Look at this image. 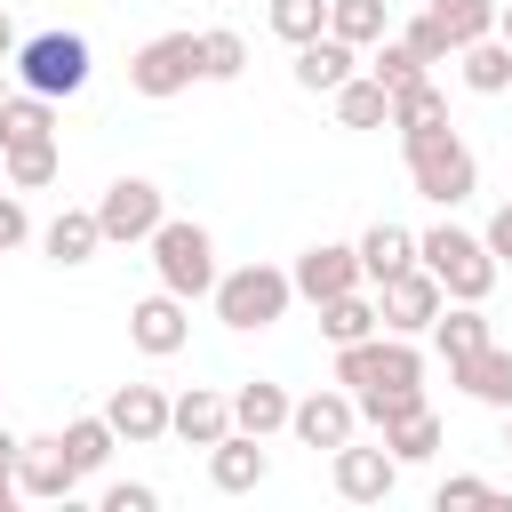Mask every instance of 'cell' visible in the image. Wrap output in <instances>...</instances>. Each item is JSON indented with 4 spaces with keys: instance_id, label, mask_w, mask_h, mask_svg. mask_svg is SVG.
<instances>
[{
    "instance_id": "obj_1",
    "label": "cell",
    "mask_w": 512,
    "mask_h": 512,
    "mask_svg": "<svg viewBox=\"0 0 512 512\" xmlns=\"http://www.w3.org/2000/svg\"><path fill=\"white\" fill-rule=\"evenodd\" d=\"M400 152H408V184H416L432 208H464V200L480 192V160H472V144H464L456 128L400 136Z\"/></svg>"
},
{
    "instance_id": "obj_2",
    "label": "cell",
    "mask_w": 512,
    "mask_h": 512,
    "mask_svg": "<svg viewBox=\"0 0 512 512\" xmlns=\"http://www.w3.org/2000/svg\"><path fill=\"white\" fill-rule=\"evenodd\" d=\"M416 264L448 288V304H488V288H496V256H488V240L464 232V224H432V232H416Z\"/></svg>"
},
{
    "instance_id": "obj_3",
    "label": "cell",
    "mask_w": 512,
    "mask_h": 512,
    "mask_svg": "<svg viewBox=\"0 0 512 512\" xmlns=\"http://www.w3.org/2000/svg\"><path fill=\"white\" fill-rule=\"evenodd\" d=\"M152 272H160V288L168 296H208L216 288V240H208V224H192V216H160L152 224Z\"/></svg>"
},
{
    "instance_id": "obj_4",
    "label": "cell",
    "mask_w": 512,
    "mask_h": 512,
    "mask_svg": "<svg viewBox=\"0 0 512 512\" xmlns=\"http://www.w3.org/2000/svg\"><path fill=\"white\" fill-rule=\"evenodd\" d=\"M208 304H216V320L224 328H272V320H288V304H296V280L280 272V264H240V272H216V288H208Z\"/></svg>"
},
{
    "instance_id": "obj_5",
    "label": "cell",
    "mask_w": 512,
    "mask_h": 512,
    "mask_svg": "<svg viewBox=\"0 0 512 512\" xmlns=\"http://www.w3.org/2000/svg\"><path fill=\"white\" fill-rule=\"evenodd\" d=\"M336 384H344V392H392V384H424V352H416V336L376 328V336H360V344H336Z\"/></svg>"
},
{
    "instance_id": "obj_6",
    "label": "cell",
    "mask_w": 512,
    "mask_h": 512,
    "mask_svg": "<svg viewBox=\"0 0 512 512\" xmlns=\"http://www.w3.org/2000/svg\"><path fill=\"white\" fill-rule=\"evenodd\" d=\"M16 80L32 96H80L88 88V40L80 32H32V40H16Z\"/></svg>"
},
{
    "instance_id": "obj_7",
    "label": "cell",
    "mask_w": 512,
    "mask_h": 512,
    "mask_svg": "<svg viewBox=\"0 0 512 512\" xmlns=\"http://www.w3.org/2000/svg\"><path fill=\"white\" fill-rule=\"evenodd\" d=\"M192 80H200V32H160V40H144V48L128 56V88L152 96V104L184 96Z\"/></svg>"
},
{
    "instance_id": "obj_8",
    "label": "cell",
    "mask_w": 512,
    "mask_h": 512,
    "mask_svg": "<svg viewBox=\"0 0 512 512\" xmlns=\"http://www.w3.org/2000/svg\"><path fill=\"white\" fill-rule=\"evenodd\" d=\"M440 304H448V288H440L424 264H400V272L376 280V312H384L392 336H424V328L440 320Z\"/></svg>"
},
{
    "instance_id": "obj_9",
    "label": "cell",
    "mask_w": 512,
    "mask_h": 512,
    "mask_svg": "<svg viewBox=\"0 0 512 512\" xmlns=\"http://www.w3.org/2000/svg\"><path fill=\"white\" fill-rule=\"evenodd\" d=\"M168 216V200H160V184L152 176H112L104 184V200H96V224H104V240H120V248H136V240H152V224Z\"/></svg>"
},
{
    "instance_id": "obj_10",
    "label": "cell",
    "mask_w": 512,
    "mask_h": 512,
    "mask_svg": "<svg viewBox=\"0 0 512 512\" xmlns=\"http://www.w3.org/2000/svg\"><path fill=\"white\" fill-rule=\"evenodd\" d=\"M328 480H336L344 504H384V496L400 488V456H392V448H360V440H344V448H328Z\"/></svg>"
},
{
    "instance_id": "obj_11",
    "label": "cell",
    "mask_w": 512,
    "mask_h": 512,
    "mask_svg": "<svg viewBox=\"0 0 512 512\" xmlns=\"http://www.w3.org/2000/svg\"><path fill=\"white\" fill-rule=\"evenodd\" d=\"M288 280H296V296H304V304H328V296H344V288H368L360 248H344V240H312V248L288 264Z\"/></svg>"
},
{
    "instance_id": "obj_12",
    "label": "cell",
    "mask_w": 512,
    "mask_h": 512,
    "mask_svg": "<svg viewBox=\"0 0 512 512\" xmlns=\"http://www.w3.org/2000/svg\"><path fill=\"white\" fill-rule=\"evenodd\" d=\"M288 432H296L304 448H344V440L360 432V408H352L344 384H320V392L288 400Z\"/></svg>"
},
{
    "instance_id": "obj_13",
    "label": "cell",
    "mask_w": 512,
    "mask_h": 512,
    "mask_svg": "<svg viewBox=\"0 0 512 512\" xmlns=\"http://www.w3.org/2000/svg\"><path fill=\"white\" fill-rule=\"evenodd\" d=\"M72 488H80V472H72V456H64V432H40V440L16 448V496H32V504H64Z\"/></svg>"
},
{
    "instance_id": "obj_14",
    "label": "cell",
    "mask_w": 512,
    "mask_h": 512,
    "mask_svg": "<svg viewBox=\"0 0 512 512\" xmlns=\"http://www.w3.org/2000/svg\"><path fill=\"white\" fill-rule=\"evenodd\" d=\"M184 336H192V304H184V296H168V288H152V296L128 312V344H136L144 360L184 352Z\"/></svg>"
},
{
    "instance_id": "obj_15",
    "label": "cell",
    "mask_w": 512,
    "mask_h": 512,
    "mask_svg": "<svg viewBox=\"0 0 512 512\" xmlns=\"http://www.w3.org/2000/svg\"><path fill=\"white\" fill-rule=\"evenodd\" d=\"M104 424H112L120 448H152V440H168V392L160 384H120L104 400Z\"/></svg>"
},
{
    "instance_id": "obj_16",
    "label": "cell",
    "mask_w": 512,
    "mask_h": 512,
    "mask_svg": "<svg viewBox=\"0 0 512 512\" xmlns=\"http://www.w3.org/2000/svg\"><path fill=\"white\" fill-rule=\"evenodd\" d=\"M168 432H176L184 448H216V440L232 432V400H224V392H208V384H192V392H176V400H168Z\"/></svg>"
},
{
    "instance_id": "obj_17",
    "label": "cell",
    "mask_w": 512,
    "mask_h": 512,
    "mask_svg": "<svg viewBox=\"0 0 512 512\" xmlns=\"http://www.w3.org/2000/svg\"><path fill=\"white\" fill-rule=\"evenodd\" d=\"M264 472H272V456H264V440H256V432H224V440L208 448V480H216L224 496L264 488Z\"/></svg>"
},
{
    "instance_id": "obj_18",
    "label": "cell",
    "mask_w": 512,
    "mask_h": 512,
    "mask_svg": "<svg viewBox=\"0 0 512 512\" xmlns=\"http://www.w3.org/2000/svg\"><path fill=\"white\" fill-rule=\"evenodd\" d=\"M352 72H360V48H352V40H336V32H320V40H304V48H296V88H312V96L344 88Z\"/></svg>"
},
{
    "instance_id": "obj_19",
    "label": "cell",
    "mask_w": 512,
    "mask_h": 512,
    "mask_svg": "<svg viewBox=\"0 0 512 512\" xmlns=\"http://www.w3.org/2000/svg\"><path fill=\"white\" fill-rule=\"evenodd\" d=\"M40 248H48V264H88L96 248H104V224H96V208H56L48 216V232H40Z\"/></svg>"
},
{
    "instance_id": "obj_20",
    "label": "cell",
    "mask_w": 512,
    "mask_h": 512,
    "mask_svg": "<svg viewBox=\"0 0 512 512\" xmlns=\"http://www.w3.org/2000/svg\"><path fill=\"white\" fill-rule=\"evenodd\" d=\"M448 384H464L480 408H512V352H504V344H480L472 360L448 368Z\"/></svg>"
},
{
    "instance_id": "obj_21",
    "label": "cell",
    "mask_w": 512,
    "mask_h": 512,
    "mask_svg": "<svg viewBox=\"0 0 512 512\" xmlns=\"http://www.w3.org/2000/svg\"><path fill=\"white\" fill-rule=\"evenodd\" d=\"M424 336H432V352H440L448 368H456V360H472L480 344H496V336H488V312H480V304H440V320H432Z\"/></svg>"
},
{
    "instance_id": "obj_22",
    "label": "cell",
    "mask_w": 512,
    "mask_h": 512,
    "mask_svg": "<svg viewBox=\"0 0 512 512\" xmlns=\"http://www.w3.org/2000/svg\"><path fill=\"white\" fill-rule=\"evenodd\" d=\"M232 432H256V440L288 432V384H264V376H248V384L232 392Z\"/></svg>"
},
{
    "instance_id": "obj_23",
    "label": "cell",
    "mask_w": 512,
    "mask_h": 512,
    "mask_svg": "<svg viewBox=\"0 0 512 512\" xmlns=\"http://www.w3.org/2000/svg\"><path fill=\"white\" fill-rule=\"evenodd\" d=\"M352 248H360V272H368V288H376L384 272L416 264V232H408V224H392V216H376V224H368V232H360Z\"/></svg>"
},
{
    "instance_id": "obj_24",
    "label": "cell",
    "mask_w": 512,
    "mask_h": 512,
    "mask_svg": "<svg viewBox=\"0 0 512 512\" xmlns=\"http://www.w3.org/2000/svg\"><path fill=\"white\" fill-rule=\"evenodd\" d=\"M384 128H400V136L448 128V96L432 88V72H424V80H408V88H392V112H384Z\"/></svg>"
},
{
    "instance_id": "obj_25",
    "label": "cell",
    "mask_w": 512,
    "mask_h": 512,
    "mask_svg": "<svg viewBox=\"0 0 512 512\" xmlns=\"http://www.w3.org/2000/svg\"><path fill=\"white\" fill-rule=\"evenodd\" d=\"M456 72H464L472 96H504V88H512V48H504L496 32H488V40H464V48H456Z\"/></svg>"
},
{
    "instance_id": "obj_26",
    "label": "cell",
    "mask_w": 512,
    "mask_h": 512,
    "mask_svg": "<svg viewBox=\"0 0 512 512\" xmlns=\"http://www.w3.org/2000/svg\"><path fill=\"white\" fill-rule=\"evenodd\" d=\"M56 168H64L56 136H32V144H8V152H0V176H8V192H40V184H56Z\"/></svg>"
},
{
    "instance_id": "obj_27",
    "label": "cell",
    "mask_w": 512,
    "mask_h": 512,
    "mask_svg": "<svg viewBox=\"0 0 512 512\" xmlns=\"http://www.w3.org/2000/svg\"><path fill=\"white\" fill-rule=\"evenodd\" d=\"M376 328H384V312H376V296H360V288H344V296L320 304V336H328V344H360V336H376Z\"/></svg>"
},
{
    "instance_id": "obj_28",
    "label": "cell",
    "mask_w": 512,
    "mask_h": 512,
    "mask_svg": "<svg viewBox=\"0 0 512 512\" xmlns=\"http://www.w3.org/2000/svg\"><path fill=\"white\" fill-rule=\"evenodd\" d=\"M384 448H392L400 464H432V456H440V416H432V400H416L408 416H392V424H384Z\"/></svg>"
},
{
    "instance_id": "obj_29",
    "label": "cell",
    "mask_w": 512,
    "mask_h": 512,
    "mask_svg": "<svg viewBox=\"0 0 512 512\" xmlns=\"http://www.w3.org/2000/svg\"><path fill=\"white\" fill-rule=\"evenodd\" d=\"M328 104H336V120H344V128H384V112H392V96H384V80H376V72H352L344 88H328Z\"/></svg>"
},
{
    "instance_id": "obj_30",
    "label": "cell",
    "mask_w": 512,
    "mask_h": 512,
    "mask_svg": "<svg viewBox=\"0 0 512 512\" xmlns=\"http://www.w3.org/2000/svg\"><path fill=\"white\" fill-rule=\"evenodd\" d=\"M32 136H56V96H32L24 88V96L0 104V152L8 144H32Z\"/></svg>"
},
{
    "instance_id": "obj_31",
    "label": "cell",
    "mask_w": 512,
    "mask_h": 512,
    "mask_svg": "<svg viewBox=\"0 0 512 512\" xmlns=\"http://www.w3.org/2000/svg\"><path fill=\"white\" fill-rule=\"evenodd\" d=\"M328 32L352 40V48H376V40L392 32V8H384V0H328Z\"/></svg>"
},
{
    "instance_id": "obj_32",
    "label": "cell",
    "mask_w": 512,
    "mask_h": 512,
    "mask_svg": "<svg viewBox=\"0 0 512 512\" xmlns=\"http://www.w3.org/2000/svg\"><path fill=\"white\" fill-rule=\"evenodd\" d=\"M112 448H120V440H112V424H104V416H72V424H64V456H72V472H80V480H88V472H104V464H112Z\"/></svg>"
},
{
    "instance_id": "obj_33",
    "label": "cell",
    "mask_w": 512,
    "mask_h": 512,
    "mask_svg": "<svg viewBox=\"0 0 512 512\" xmlns=\"http://www.w3.org/2000/svg\"><path fill=\"white\" fill-rule=\"evenodd\" d=\"M264 24H272V40L304 48V40L328 32V0H264Z\"/></svg>"
},
{
    "instance_id": "obj_34",
    "label": "cell",
    "mask_w": 512,
    "mask_h": 512,
    "mask_svg": "<svg viewBox=\"0 0 512 512\" xmlns=\"http://www.w3.org/2000/svg\"><path fill=\"white\" fill-rule=\"evenodd\" d=\"M432 16H440V32L464 48V40H488L496 32V0H424Z\"/></svg>"
},
{
    "instance_id": "obj_35",
    "label": "cell",
    "mask_w": 512,
    "mask_h": 512,
    "mask_svg": "<svg viewBox=\"0 0 512 512\" xmlns=\"http://www.w3.org/2000/svg\"><path fill=\"white\" fill-rule=\"evenodd\" d=\"M240 72H248V40H240L232 24L200 32V80H240Z\"/></svg>"
},
{
    "instance_id": "obj_36",
    "label": "cell",
    "mask_w": 512,
    "mask_h": 512,
    "mask_svg": "<svg viewBox=\"0 0 512 512\" xmlns=\"http://www.w3.org/2000/svg\"><path fill=\"white\" fill-rule=\"evenodd\" d=\"M368 72L384 80V96H392V88H408V80H424V64H416V48H408V40H392V32L376 40V56H368Z\"/></svg>"
},
{
    "instance_id": "obj_37",
    "label": "cell",
    "mask_w": 512,
    "mask_h": 512,
    "mask_svg": "<svg viewBox=\"0 0 512 512\" xmlns=\"http://www.w3.org/2000/svg\"><path fill=\"white\" fill-rule=\"evenodd\" d=\"M400 40H408V48H416V64H424V72H432V64H448V56H456V40H448V32H440V16H432V8H424V16H408V24H400Z\"/></svg>"
},
{
    "instance_id": "obj_38",
    "label": "cell",
    "mask_w": 512,
    "mask_h": 512,
    "mask_svg": "<svg viewBox=\"0 0 512 512\" xmlns=\"http://www.w3.org/2000/svg\"><path fill=\"white\" fill-rule=\"evenodd\" d=\"M432 504H440V512H448V504H496V488H488V480H472V472H456V480H440V488H432Z\"/></svg>"
},
{
    "instance_id": "obj_39",
    "label": "cell",
    "mask_w": 512,
    "mask_h": 512,
    "mask_svg": "<svg viewBox=\"0 0 512 512\" xmlns=\"http://www.w3.org/2000/svg\"><path fill=\"white\" fill-rule=\"evenodd\" d=\"M104 512H160V488H144V480H112V488H104Z\"/></svg>"
},
{
    "instance_id": "obj_40",
    "label": "cell",
    "mask_w": 512,
    "mask_h": 512,
    "mask_svg": "<svg viewBox=\"0 0 512 512\" xmlns=\"http://www.w3.org/2000/svg\"><path fill=\"white\" fill-rule=\"evenodd\" d=\"M24 240H32V216H24V200H16V192H0V256H8V248H24Z\"/></svg>"
},
{
    "instance_id": "obj_41",
    "label": "cell",
    "mask_w": 512,
    "mask_h": 512,
    "mask_svg": "<svg viewBox=\"0 0 512 512\" xmlns=\"http://www.w3.org/2000/svg\"><path fill=\"white\" fill-rule=\"evenodd\" d=\"M480 240H488V256H496V264L512 256V200H504V208L488 216V232H480Z\"/></svg>"
},
{
    "instance_id": "obj_42",
    "label": "cell",
    "mask_w": 512,
    "mask_h": 512,
    "mask_svg": "<svg viewBox=\"0 0 512 512\" xmlns=\"http://www.w3.org/2000/svg\"><path fill=\"white\" fill-rule=\"evenodd\" d=\"M0 64H16V24H8V8H0Z\"/></svg>"
},
{
    "instance_id": "obj_43",
    "label": "cell",
    "mask_w": 512,
    "mask_h": 512,
    "mask_svg": "<svg viewBox=\"0 0 512 512\" xmlns=\"http://www.w3.org/2000/svg\"><path fill=\"white\" fill-rule=\"evenodd\" d=\"M16 504V464H0V512Z\"/></svg>"
},
{
    "instance_id": "obj_44",
    "label": "cell",
    "mask_w": 512,
    "mask_h": 512,
    "mask_svg": "<svg viewBox=\"0 0 512 512\" xmlns=\"http://www.w3.org/2000/svg\"><path fill=\"white\" fill-rule=\"evenodd\" d=\"M496 40L512 48V0H496Z\"/></svg>"
},
{
    "instance_id": "obj_45",
    "label": "cell",
    "mask_w": 512,
    "mask_h": 512,
    "mask_svg": "<svg viewBox=\"0 0 512 512\" xmlns=\"http://www.w3.org/2000/svg\"><path fill=\"white\" fill-rule=\"evenodd\" d=\"M16 448H24V440H16L8 424H0V464H16Z\"/></svg>"
},
{
    "instance_id": "obj_46",
    "label": "cell",
    "mask_w": 512,
    "mask_h": 512,
    "mask_svg": "<svg viewBox=\"0 0 512 512\" xmlns=\"http://www.w3.org/2000/svg\"><path fill=\"white\" fill-rule=\"evenodd\" d=\"M0 104H8V64H0Z\"/></svg>"
},
{
    "instance_id": "obj_47",
    "label": "cell",
    "mask_w": 512,
    "mask_h": 512,
    "mask_svg": "<svg viewBox=\"0 0 512 512\" xmlns=\"http://www.w3.org/2000/svg\"><path fill=\"white\" fill-rule=\"evenodd\" d=\"M504 448H512V408H504Z\"/></svg>"
},
{
    "instance_id": "obj_48",
    "label": "cell",
    "mask_w": 512,
    "mask_h": 512,
    "mask_svg": "<svg viewBox=\"0 0 512 512\" xmlns=\"http://www.w3.org/2000/svg\"><path fill=\"white\" fill-rule=\"evenodd\" d=\"M0 392H8V376H0Z\"/></svg>"
}]
</instances>
